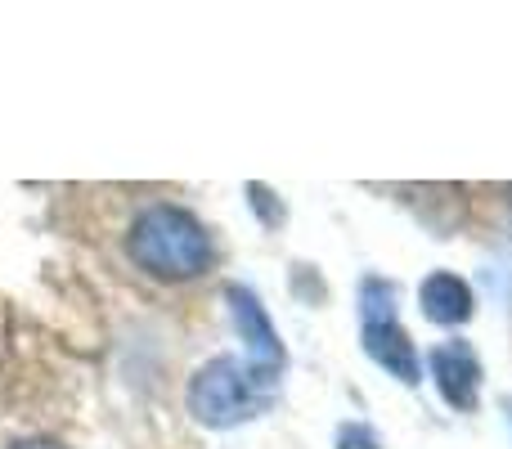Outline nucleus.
I'll return each mask as SVG.
<instances>
[{
  "label": "nucleus",
  "instance_id": "1",
  "mask_svg": "<svg viewBox=\"0 0 512 449\" xmlns=\"http://www.w3.org/2000/svg\"><path fill=\"white\" fill-rule=\"evenodd\" d=\"M126 256L162 283H185L207 274L216 247L194 212L176 203H153L126 229Z\"/></svg>",
  "mask_w": 512,
  "mask_h": 449
},
{
  "label": "nucleus",
  "instance_id": "2",
  "mask_svg": "<svg viewBox=\"0 0 512 449\" xmlns=\"http://www.w3.org/2000/svg\"><path fill=\"white\" fill-rule=\"evenodd\" d=\"M279 373L256 369L252 360L239 355H216L189 382V414L203 427H234L256 418L274 396Z\"/></svg>",
  "mask_w": 512,
  "mask_h": 449
},
{
  "label": "nucleus",
  "instance_id": "3",
  "mask_svg": "<svg viewBox=\"0 0 512 449\" xmlns=\"http://www.w3.org/2000/svg\"><path fill=\"white\" fill-rule=\"evenodd\" d=\"M427 364H432L436 391H441L445 405L459 409V414H472L477 400H481V360H477V351H472L468 342H441V346H432Z\"/></svg>",
  "mask_w": 512,
  "mask_h": 449
},
{
  "label": "nucleus",
  "instance_id": "4",
  "mask_svg": "<svg viewBox=\"0 0 512 449\" xmlns=\"http://www.w3.org/2000/svg\"><path fill=\"white\" fill-rule=\"evenodd\" d=\"M225 301H230V315H234V328H239V337L248 342V360L256 364V369L279 373L283 369V342H279V333H274L265 306L256 301V292L234 283V288H225Z\"/></svg>",
  "mask_w": 512,
  "mask_h": 449
},
{
  "label": "nucleus",
  "instance_id": "5",
  "mask_svg": "<svg viewBox=\"0 0 512 449\" xmlns=\"http://www.w3.org/2000/svg\"><path fill=\"white\" fill-rule=\"evenodd\" d=\"M364 351L378 369H387L391 378H400L405 387H414L423 378V364H418V351L409 342V333L400 328V319H387V324H364Z\"/></svg>",
  "mask_w": 512,
  "mask_h": 449
},
{
  "label": "nucleus",
  "instance_id": "6",
  "mask_svg": "<svg viewBox=\"0 0 512 449\" xmlns=\"http://www.w3.org/2000/svg\"><path fill=\"white\" fill-rule=\"evenodd\" d=\"M418 301H423V315L432 319V324H441V328L468 324V319H472V288H468V279H459V274H450V270L427 274L423 288H418Z\"/></svg>",
  "mask_w": 512,
  "mask_h": 449
},
{
  "label": "nucleus",
  "instance_id": "7",
  "mask_svg": "<svg viewBox=\"0 0 512 449\" xmlns=\"http://www.w3.org/2000/svg\"><path fill=\"white\" fill-rule=\"evenodd\" d=\"M337 449H382V441L378 436L369 432V427H342V432H337Z\"/></svg>",
  "mask_w": 512,
  "mask_h": 449
},
{
  "label": "nucleus",
  "instance_id": "8",
  "mask_svg": "<svg viewBox=\"0 0 512 449\" xmlns=\"http://www.w3.org/2000/svg\"><path fill=\"white\" fill-rule=\"evenodd\" d=\"M14 449H63L59 441H23V445H14Z\"/></svg>",
  "mask_w": 512,
  "mask_h": 449
}]
</instances>
